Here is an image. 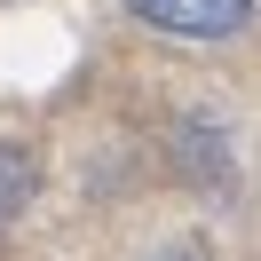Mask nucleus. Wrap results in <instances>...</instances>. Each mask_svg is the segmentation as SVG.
I'll use <instances>...</instances> for the list:
<instances>
[{
    "mask_svg": "<svg viewBox=\"0 0 261 261\" xmlns=\"http://www.w3.org/2000/svg\"><path fill=\"white\" fill-rule=\"evenodd\" d=\"M127 8L159 32H182V40H229L253 16V0H127Z\"/></svg>",
    "mask_w": 261,
    "mask_h": 261,
    "instance_id": "obj_1",
    "label": "nucleus"
},
{
    "mask_svg": "<svg viewBox=\"0 0 261 261\" xmlns=\"http://www.w3.org/2000/svg\"><path fill=\"white\" fill-rule=\"evenodd\" d=\"M32 198V159H24L16 143H0V229L16 222V206Z\"/></svg>",
    "mask_w": 261,
    "mask_h": 261,
    "instance_id": "obj_2",
    "label": "nucleus"
},
{
    "mask_svg": "<svg viewBox=\"0 0 261 261\" xmlns=\"http://www.w3.org/2000/svg\"><path fill=\"white\" fill-rule=\"evenodd\" d=\"M159 261H198V253H159Z\"/></svg>",
    "mask_w": 261,
    "mask_h": 261,
    "instance_id": "obj_3",
    "label": "nucleus"
}]
</instances>
